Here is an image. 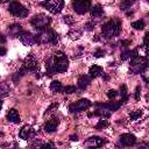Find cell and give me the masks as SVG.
<instances>
[{
  "mask_svg": "<svg viewBox=\"0 0 149 149\" xmlns=\"http://www.w3.org/2000/svg\"><path fill=\"white\" fill-rule=\"evenodd\" d=\"M85 28H86V30H92L94 28V23L93 22H87L85 24Z\"/></svg>",
  "mask_w": 149,
  "mask_h": 149,
  "instance_id": "36",
  "label": "cell"
},
{
  "mask_svg": "<svg viewBox=\"0 0 149 149\" xmlns=\"http://www.w3.org/2000/svg\"><path fill=\"white\" fill-rule=\"evenodd\" d=\"M69 68V59L63 51H56L52 56L45 59L47 74L52 76L54 73H63Z\"/></svg>",
  "mask_w": 149,
  "mask_h": 149,
  "instance_id": "1",
  "label": "cell"
},
{
  "mask_svg": "<svg viewBox=\"0 0 149 149\" xmlns=\"http://www.w3.org/2000/svg\"><path fill=\"white\" fill-rule=\"evenodd\" d=\"M62 84H61V81H58V80H52L51 81V84H50V90L52 91V92H62Z\"/></svg>",
  "mask_w": 149,
  "mask_h": 149,
  "instance_id": "21",
  "label": "cell"
},
{
  "mask_svg": "<svg viewBox=\"0 0 149 149\" xmlns=\"http://www.w3.org/2000/svg\"><path fill=\"white\" fill-rule=\"evenodd\" d=\"M141 116H142V111H141V109H140V111H134V112H132V113L129 114V118H130V120H133V121L140 119Z\"/></svg>",
  "mask_w": 149,
  "mask_h": 149,
  "instance_id": "24",
  "label": "cell"
},
{
  "mask_svg": "<svg viewBox=\"0 0 149 149\" xmlns=\"http://www.w3.org/2000/svg\"><path fill=\"white\" fill-rule=\"evenodd\" d=\"M6 42V38L3 35H0V43H5Z\"/></svg>",
  "mask_w": 149,
  "mask_h": 149,
  "instance_id": "39",
  "label": "cell"
},
{
  "mask_svg": "<svg viewBox=\"0 0 149 149\" xmlns=\"http://www.w3.org/2000/svg\"><path fill=\"white\" fill-rule=\"evenodd\" d=\"M104 55H105V51H104L102 49H97V50L94 51V54H93V56H94V57H97V58L102 57Z\"/></svg>",
  "mask_w": 149,
  "mask_h": 149,
  "instance_id": "32",
  "label": "cell"
},
{
  "mask_svg": "<svg viewBox=\"0 0 149 149\" xmlns=\"http://www.w3.org/2000/svg\"><path fill=\"white\" fill-rule=\"evenodd\" d=\"M90 81H91V78H90L87 74H80V76L78 77L77 84H78V87H79L80 90H85V88L88 86Z\"/></svg>",
  "mask_w": 149,
  "mask_h": 149,
  "instance_id": "17",
  "label": "cell"
},
{
  "mask_svg": "<svg viewBox=\"0 0 149 149\" xmlns=\"http://www.w3.org/2000/svg\"><path fill=\"white\" fill-rule=\"evenodd\" d=\"M40 5L44 8H47L52 14H58L64 7V1L62 0H51V1H43L40 2Z\"/></svg>",
  "mask_w": 149,
  "mask_h": 149,
  "instance_id": "8",
  "label": "cell"
},
{
  "mask_svg": "<svg viewBox=\"0 0 149 149\" xmlns=\"http://www.w3.org/2000/svg\"><path fill=\"white\" fill-rule=\"evenodd\" d=\"M133 3H134V1H130V0H128V1H123V2H121L120 7H121V9L126 10V9H128Z\"/></svg>",
  "mask_w": 149,
  "mask_h": 149,
  "instance_id": "27",
  "label": "cell"
},
{
  "mask_svg": "<svg viewBox=\"0 0 149 149\" xmlns=\"http://www.w3.org/2000/svg\"><path fill=\"white\" fill-rule=\"evenodd\" d=\"M35 38H36V43H38V44H47V43L57 44V42H58L57 34L49 27L43 30H40L38 34L35 35Z\"/></svg>",
  "mask_w": 149,
  "mask_h": 149,
  "instance_id": "4",
  "label": "cell"
},
{
  "mask_svg": "<svg viewBox=\"0 0 149 149\" xmlns=\"http://www.w3.org/2000/svg\"><path fill=\"white\" fill-rule=\"evenodd\" d=\"M121 146L123 147H130V146H134L136 143V137L133 135V134H129V133H126V134H122L119 139Z\"/></svg>",
  "mask_w": 149,
  "mask_h": 149,
  "instance_id": "13",
  "label": "cell"
},
{
  "mask_svg": "<svg viewBox=\"0 0 149 149\" xmlns=\"http://www.w3.org/2000/svg\"><path fill=\"white\" fill-rule=\"evenodd\" d=\"M108 126V121H106V120H100L97 125H95V129H104V128H106Z\"/></svg>",
  "mask_w": 149,
  "mask_h": 149,
  "instance_id": "26",
  "label": "cell"
},
{
  "mask_svg": "<svg viewBox=\"0 0 149 149\" xmlns=\"http://www.w3.org/2000/svg\"><path fill=\"white\" fill-rule=\"evenodd\" d=\"M116 95H118V92H116L115 90H109V91L107 92V97H108L109 99H114Z\"/></svg>",
  "mask_w": 149,
  "mask_h": 149,
  "instance_id": "34",
  "label": "cell"
},
{
  "mask_svg": "<svg viewBox=\"0 0 149 149\" xmlns=\"http://www.w3.org/2000/svg\"><path fill=\"white\" fill-rule=\"evenodd\" d=\"M62 92L63 93H66V94H70V93H74L76 92V87L73 85H69V86H65L62 88Z\"/></svg>",
  "mask_w": 149,
  "mask_h": 149,
  "instance_id": "25",
  "label": "cell"
},
{
  "mask_svg": "<svg viewBox=\"0 0 149 149\" xmlns=\"http://www.w3.org/2000/svg\"><path fill=\"white\" fill-rule=\"evenodd\" d=\"M148 68V61L146 56H136L130 58V72L134 74L146 72Z\"/></svg>",
  "mask_w": 149,
  "mask_h": 149,
  "instance_id": "5",
  "label": "cell"
},
{
  "mask_svg": "<svg viewBox=\"0 0 149 149\" xmlns=\"http://www.w3.org/2000/svg\"><path fill=\"white\" fill-rule=\"evenodd\" d=\"M58 123H59L58 118H57V116H52L49 121H47V122H45V125H44V130H45V132H48V133H52V132H55V130H56V128H57Z\"/></svg>",
  "mask_w": 149,
  "mask_h": 149,
  "instance_id": "15",
  "label": "cell"
},
{
  "mask_svg": "<svg viewBox=\"0 0 149 149\" xmlns=\"http://www.w3.org/2000/svg\"><path fill=\"white\" fill-rule=\"evenodd\" d=\"M36 71H38V62L35 58V56L33 54H30V55H28L26 57V59H24L21 69L15 73V76H13V80L16 81L24 73H27V72H36Z\"/></svg>",
  "mask_w": 149,
  "mask_h": 149,
  "instance_id": "2",
  "label": "cell"
},
{
  "mask_svg": "<svg viewBox=\"0 0 149 149\" xmlns=\"http://www.w3.org/2000/svg\"><path fill=\"white\" fill-rule=\"evenodd\" d=\"M120 94H121V101H123V104L128 100V94H127V87L126 85H122L120 88Z\"/></svg>",
  "mask_w": 149,
  "mask_h": 149,
  "instance_id": "23",
  "label": "cell"
},
{
  "mask_svg": "<svg viewBox=\"0 0 149 149\" xmlns=\"http://www.w3.org/2000/svg\"><path fill=\"white\" fill-rule=\"evenodd\" d=\"M69 36H70L72 40H77V38H79V36H80V31H73V30H71V31L69 33Z\"/></svg>",
  "mask_w": 149,
  "mask_h": 149,
  "instance_id": "30",
  "label": "cell"
},
{
  "mask_svg": "<svg viewBox=\"0 0 149 149\" xmlns=\"http://www.w3.org/2000/svg\"><path fill=\"white\" fill-rule=\"evenodd\" d=\"M22 26L19 24V23H13L8 27V34L12 36V37H17L21 33H22Z\"/></svg>",
  "mask_w": 149,
  "mask_h": 149,
  "instance_id": "16",
  "label": "cell"
},
{
  "mask_svg": "<svg viewBox=\"0 0 149 149\" xmlns=\"http://www.w3.org/2000/svg\"><path fill=\"white\" fill-rule=\"evenodd\" d=\"M91 105H92V102L88 99H79L78 101H76L69 106V111L71 113H78L84 109H87Z\"/></svg>",
  "mask_w": 149,
  "mask_h": 149,
  "instance_id": "9",
  "label": "cell"
},
{
  "mask_svg": "<svg viewBox=\"0 0 149 149\" xmlns=\"http://www.w3.org/2000/svg\"><path fill=\"white\" fill-rule=\"evenodd\" d=\"M130 55H132V51H130V50H125V51L121 54V59H122V61H126V59H128V58L130 57Z\"/></svg>",
  "mask_w": 149,
  "mask_h": 149,
  "instance_id": "28",
  "label": "cell"
},
{
  "mask_svg": "<svg viewBox=\"0 0 149 149\" xmlns=\"http://www.w3.org/2000/svg\"><path fill=\"white\" fill-rule=\"evenodd\" d=\"M42 149H56V146L54 144V142H47V143H43Z\"/></svg>",
  "mask_w": 149,
  "mask_h": 149,
  "instance_id": "29",
  "label": "cell"
},
{
  "mask_svg": "<svg viewBox=\"0 0 149 149\" xmlns=\"http://www.w3.org/2000/svg\"><path fill=\"white\" fill-rule=\"evenodd\" d=\"M102 73V68L99 65H92L88 70V74L90 78H97L98 76H100Z\"/></svg>",
  "mask_w": 149,
  "mask_h": 149,
  "instance_id": "20",
  "label": "cell"
},
{
  "mask_svg": "<svg viewBox=\"0 0 149 149\" xmlns=\"http://www.w3.org/2000/svg\"><path fill=\"white\" fill-rule=\"evenodd\" d=\"M19 40L24 44V45H33L36 43V38H35V35H33L29 31H22L19 36Z\"/></svg>",
  "mask_w": 149,
  "mask_h": 149,
  "instance_id": "12",
  "label": "cell"
},
{
  "mask_svg": "<svg viewBox=\"0 0 149 149\" xmlns=\"http://www.w3.org/2000/svg\"><path fill=\"white\" fill-rule=\"evenodd\" d=\"M132 27H133L134 29H136V30H142V29L146 27V23H144L143 20H137V21H134V22L132 23Z\"/></svg>",
  "mask_w": 149,
  "mask_h": 149,
  "instance_id": "22",
  "label": "cell"
},
{
  "mask_svg": "<svg viewBox=\"0 0 149 149\" xmlns=\"http://www.w3.org/2000/svg\"><path fill=\"white\" fill-rule=\"evenodd\" d=\"M70 140L71 141H78V136L77 135H71L70 136Z\"/></svg>",
  "mask_w": 149,
  "mask_h": 149,
  "instance_id": "38",
  "label": "cell"
},
{
  "mask_svg": "<svg viewBox=\"0 0 149 149\" xmlns=\"http://www.w3.org/2000/svg\"><path fill=\"white\" fill-rule=\"evenodd\" d=\"M57 106H58V104H57V102H54L52 105H50V106H49V108L45 111V114H49L54 108H57Z\"/></svg>",
  "mask_w": 149,
  "mask_h": 149,
  "instance_id": "35",
  "label": "cell"
},
{
  "mask_svg": "<svg viewBox=\"0 0 149 149\" xmlns=\"http://www.w3.org/2000/svg\"><path fill=\"white\" fill-rule=\"evenodd\" d=\"M6 118H7V120L10 121V122H14V123L20 122V115H19V113H17V111H16L15 108L9 109L8 113H7V115H6Z\"/></svg>",
  "mask_w": 149,
  "mask_h": 149,
  "instance_id": "18",
  "label": "cell"
},
{
  "mask_svg": "<svg viewBox=\"0 0 149 149\" xmlns=\"http://www.w3.org/2000/svg\"><path fill=\"white\" fill-rule=\"evenodd\" d=\"M35 134H36V132L34 130V128H33L31 126H29V125H26V126H23V127L21 128L19 135H20V137H21L22 140H29V139L34 137Z\"/></svg>",
  "mask_w": 149,
  "mask_h": 149,
  "instance_id": "14",
  "label": "cell"
},
{
  "mask_svg": "<svg viewBox=\"0 0 149 149\" xmlns=\"http://www.w3.org/2000/svg\"><path fill=\"white\" fill-rule=\"evenodd\" d=\"M7 52V49L5 47H0V56H5Z\"/></svg>",
  "mask_w": 149,
  "mask_h": 149,
  "instance_id": "37",
  "label": "cell"
},
{
  "mask_svg": "<svg viewBox=\"0 0 149 149\" xmlns=\"http://www.w3.org/2000/svg\"><path fill=\"white\" fill-rule=\"evenodd\" d=\"M121 28H122L121 20L118 17H114V19H112V20H109L102 24L101 33L106 38H112V37L118 36L120 34Z\"/></svg>",
  "mask_w": 149,
  "mask_h": 149,
  "instance_id": "3",
  "label": "cell"
},
{
  "mask_svg": "<svg viewBox=\"0 0 149 149\" xmlns=\"http://www.w3.org/2000/svg\"><path fill=\"white\" fill-rule=\"evenodd\" d=\"M140 95H141V87H140V86H136L135 92H134V98H135V100H140Z\"/></svg>",
  "mask_w": 149,
  "mask_h": 149,
  "instance_id": "33",
  "label": "cell"
},
{
  "mask_svg": "<svg viewBox=\"0 0 149 149\" xmlns=\"http://www.w3.org/2000/svg\"><path fill=\"white\" fill-rule=\"evenodd\" d=\"M90 10H91L92 17H100V16L104 14V8H102L101 5H99V3L94 5L93 7H91Z\"/></svg>",
  "mask_w": 149,
  "mask_h": 149,
  "instance_id": "19",
  "label": "cell"
},
{
  "mask_svg": "<svg viewBox=\"0 0 149 149\" xmlns=\"http://www.w3.org/2000/svg\"><path fill=\"white\" fill-rule=\"evenodd\" d=\"M63 19H64V22L68 23V24H72V23L74 22V19H73L71 15H65Z\"/></svg>",
  "mask_w": 149,
  "mask_h": 149,
  "instance_id": "31",
  "label": "cell"
},
{
  "mask_svg": "<svg viewBox=\"0 0 149 149\" xmlns=\"http://www.w3.org/2000/svg\"><path fill=\"white\" fill-rule=\"evenodd\" d=\"M8 10L12 15H14L16 17H26V16H28V13H29L28 8L17 1H12L8 6Z\"/></svg>",
  "mask_w": 149,
  "mask_h": 149,
  "instance_id": "7",
  "label": "cell"
},
{
  "mask_svg": "<svg viewBox=\"0 0 149 149\" xmlns=\"http://www.w3.org/2000/svg\"><path fill=\"white\" fill-rule=\"evenodd\" d=\"M72 7L77 14H85L91 8V1L88 0H76L72 2Z\"/></svg>",
  "mask_w": 149,
  "mask_h": 149,
  "instance_id": "11",
  "label": "cell"
},
{
  "mask_svg": "<svg viewBox=\"0 0 149 149\" xmlns=\"http://www.w3.org/2000/svg\"><path fill=\"white\" fill-rule=\"evenodd\" d=\"M51 23V19L43 14V13H40V14H36L34 15L31 19H30V24L36 29V30H43L45 28L49 27V24Z\"/></svg>",
  "mask_w": 149,
  "mask_h": 149,
  "instance_id": "6",
  "label": "cell"
},
{
  "mask_svg": "<svg viewBox=\"0 0 149 149\" xmlns=\"http://www.w3.org/2000/svg\"><path fill=\"white\" fill-rule=\"evenodd\" d=\"M106 142L107 141L100 136H91L85 141L84 146L86 147V149H98V148L102 147Z\"/></svg>",
  "mask_w": 149,
  "mask_h": 149,
  "instance_id": "10",
  "label": "cell"
},
{
  "mask_svg": "<svg viewBox=\"0 0 149 149\" xmlns=\"http://www.w3.org/2000/svg\"><path fill=\"white\" fill-rule=\"evenodd\" d=\"M1 107H2V101H1V99H0V109H1Z\"/></svg>",
  "mask_w": 149,
  "mask_h": 149,
  "instance_id": "40",
  "label": "cell"
}]
</instances>
